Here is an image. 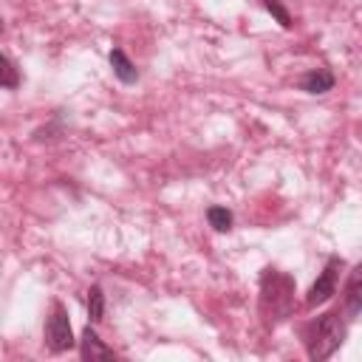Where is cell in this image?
<instances>
[{"instance_id":"8","label":"cell","mask_w":362,"mask_h":362,"mask_svg":"<svg viewBox=\"0 0 362 362\" xmlns=\"http://www.w3.org/2000/svg\"><path fill=\"white\" fill-rule=\"evenodd\" d=\"M334 74L328 71V68H317V71H308V74H303V79H300V88L305 90V93H325V90H331L334 88Z\"/></svg>"},{"instance_id":"3","label":"cell","mask_w":362,"mask_h":362,"mask_svg":"<svg viewBox=\"0 0 362 362\" xmlns=\"http://www.w3.org/2000/svg\"><path fill=\"white\" fill-rule=\"evenodd\" d=\"M45 345L51 354H65L74 348V328L59 300L51 303V314L45 317Z\"/></svg>"},{"instance_id":"11","label":"cell","mask_w":362,"mask_h":362,"mask_svg":"<svg viewBox=\"0 0 362 362\" xmlns=\"http://www.w3.org/2000/svg\"><path fill=\"white\" fill-rule=\"evenodd\" d=\"M17 85H20L17 65H14V59L6 54V57H3V88H6V90H14Z\"/></svg>"},{"instance_id":"10","label":"cell","mask_w":362,"mask_h":362,"mask_svg":"<svg viewBox=\"0 0 362 362\" xmlns=\"http://www.w3.org/2000/svg\"><path fill=\"white\" fill-rule=\"evenodd\" d=\"M206 221H209V226L218 229V232H229V229H232V212H229L226 206H209V209H206Z\"/></svg>"},{"instance_id":"7","label":"cell","mask_w":362,"mask_h":362,"mask_svg":"<svg viewBox=\"0 0 362 362\" xmlns=\"http://www.w3.org/2000/svg\"><path fill=\"white\" fill-rule=\"evenodd\" d=\"M110 68H113V76H116L119 82H124V85H133V82L139 79L136 65L130 62V57H127L122 48H113V51H110Z\"/></svg>"},{"instance_id":"9","label":"cell","mask_w":362,"mask_h":362,"mask_svg":"<svg viewBox=\"0 0 362 362\" xmlns=\"http://www.w3.org/2000/svg\"><path fill=\"white\" fill-rule=\"evenodd\" d=\"M102 317H105V294L99 286H90L88 288V320L90 325H96L102 322Z\"/></svg>"},{"instance_id":"6","label":"cell","mask_w":362,"mask_h":362,"mask_svg":"<svg viewBox=\"0 0 362 362\" xmlns=\"http://www.w3.org/2000/svg\"><path fill=\"white\" fill-rule=\"evenodd\" d=\"M79 356H82L85 362H99V359H113L116 354H113V348H107V345L99 339V334L88 325V328L82 331V339H79Z\"/></svg>"},{"instance_id":"1","label":"cell","mask_w":362,"mask_h":362,"mask_svg":"<svg viewBox=\"0 0 362 362\" xmlns=\"http://www.w3.org/2000/svg\"><path fill=\"white\" fill-rule=\"evenodd\" d=\"M294 308V280L277 269H263L260 277V314L266 322H283Z\"/></svg>"},{"instance_id":"4","label":"cell","mask_w":362,"mask_h":362,"mask_svg":"<svg viewBox=\"0 0 362 362\" xmlns=\"http://www.w3.org/2000/svg\"><path fill=\"white\" fill-rule=\"evenodd\" d=\"M339 269H342V257H328V263L322 266L320 277L311 283L308 294H305V308H317L322 303H328L337 294V280H339Z\"/></svg>"},{"instance_id":"2","label":"cell","mask_w":362,"mask_h":362,"mask_svg":"<svg viewBox=\"0 0 362 362\" xmlns=\"http://www.w3.org/2000/svg\"><path fill=\"white\" fill-rule=\"evenodd\" d=\"M345 334H348V325H345V320L339 317V311L320 314V317L305 328V354H308V359L322 362V359L334 356V354L342 348Z\"/></svg>"},{"instance_id":"12","label":"cell","mask_w":362,"mask_h":362,"mask_svg":"<svg viewBox=\"0 0 362 362\" xmlns=\"http://www.w3.org/2000/svg\"><path fill=\"white\" fill-rule=\"evenodd\" d=\"M263 6H266V11H269V14H274V17H277V23H280L283 28H291V14L286 11V6H283L280 0H263Z\"/></svg>"},{"instance_id":"5","label":"cell","mask_w":362,"mask_h":362,"mask_svg":"<svg viewBox=\"0 0 362 362\" xmlns=\"http://www.w3.org/2000/svg\"><path fill=\"white\" fill-rule=\"evenodd\" d=\"M342 303H345V314L348 317H359L362 314V263H356L345 280V291H342Z\"/></svg>"}]
</instances>
